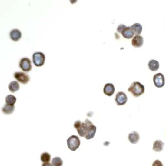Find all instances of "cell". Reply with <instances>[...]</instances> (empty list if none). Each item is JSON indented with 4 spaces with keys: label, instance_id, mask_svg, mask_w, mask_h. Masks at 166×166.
Listing matches in <instances>:
<instances>
[{
    "label": "cell",
    "instance_id": "5b68a950",
    "mask_svg": "<svg viewBox=\"0 0 166 166\" xmlns=\"http://www.w3.org/2000/svg\"><path fill=\"white\" fill-rule=\"evenodd\" d=\"M19 67L23 71L28 72L32 69L31 61L28 58H23L19 61Z\"/></svg>",
    "mask_w": 166,
    "mask_h": 166
},
{
    "label": "cell",
    "instance_id": "5bb4252c",
    "mask_svg": "<svg viewBox=\"0 0 166 166\" xmlns=\"http://www.w3.org/2000/svg\"><path fill=\"white\" fill-rule=\"evenodd\" d=\"M148 67L151 71H156L160 68V63L158 61L154 59H151L148 63Z\"/></svg>",
    "mask_w": 166,
    "mask_h": 166
},
{
    "label": "cell",
    "instance_id": "ba28073f",
    "mask_svg": "<svg viewBox=\"0 0 166 166\" xmlns=\"http://www.w3.org/2000/svg\"><path fill=\"white\" fill-rule=\"evenodd\" d=\"M128 96L124 92L120 91L116 94L115 97V102L118 106L124 105L128 101Z\"/></svg>",
    "mask_w": 166,
    "mask_h": 166
},
{
    "label": "cell",
    "instance_id": "8992f818",
    "mask_svg": "<svg viewBox=\"0 0 166 166\" xmlns=\"http://www.w3.org/2000/svg\"><path fill=\"white\" fill-rule=\"evenodd\" d=\"M153 83L157 88H161L164 86L165 84V78L163 74H156L153 77Z\"/></svg>",
    "mask_w": 166,
    "mask_h": 166
},
{
    "label": "cell",
    "instance_id": "cb8c5ba5",
    "mask_svg": "<svg viewBox=\"0 0 166 166\" xmlns=\"http://www.w3.org/2000/svg\"><path fill=\"white\" fill-rule=\"evenodd\" d=\"M152 166H163V164L160 160H157L153 162V163H152Z\"/></svg>",
    "mask_w": 166,
    "mask_h": 166
},
{
    "label": "cell",
    "instance_id": "ffe728a7",
    "mask_svg": "<svg viewBox=\"0 0 166 166\" xmlns=\"http://www.w3.org/2000/svg\"><path fill=\"white\" fill-rule=\"evenodd\" d=\"M51 160V155L47 152L42 153L41 155V161L43 163H49Z\"/></svg>",
    "mask_w": 166,
    "mask_h": 166
},
{
    "label": "cell",
    "instance_id": "9a60e30c",
    "mask_svg": "<svg viewBox=\"0 0 166 166\" xmlns=\"http://www.w3.org/2000/svg\"><path fill=\"white\" fill-rule=\"evenodd\" d=\"M134 32L131 28V27H127L122 33V36L126 39L132 38L134 37Z\"/></svg>",
    "mask_w": 166,
    "mask_h": 166
},
{
    "label": "cell",
    "instance_id": "4fadbf2b",
    "mask_svg": "<svg viewBox=\"0 0 166 166\" xmlns=\"http://www.w3.org/2000/svg\"><path fill=\"white\" fill-rule=\"evenodd\" d=\"M11 39L13 41H18L22 37L21 32L18 29H13L10 33Z\"/></svg>",
    "mask_w": 166,
    "mask_h": 166
},
{
    "label": "cell",
    "instance_id": "6da1fadb",
    "mask_svg": "<svg viewBox=\"0 0 166 166\" xmlns=\"http://www.w3.org/2000/svg\"><path fill=\"white\" fill-rule=\"evenodd\" d=\"M91 124H93V123L88 119H86L84 122H82L80 120H77L74 124V127L76 128L80 136L85 137L87 133L88 126Z\"/></svg>",
    "mask_w": 166,
    "mask_h": 166
},
{
    "label": "cell",
    "instance_id": "7402d4cb",
    "mask_svg": "<svg viewBox=\"0 0 166 166\" xmlns=\"http://www.w3.org/2000/svg\"><path fill=\"white\" fill-rule=\"evenodd\" d=\"M52 166H63V161L59 157H55L51 161Z\"/></svg>",
    "mask_w": 166,
    "mask_h": 166
},
{
    "label": "cell",
    "instance_id": "52a82bcc",
    "mask_svg": "<svg viewBox=\"0 0 166 166\" xmlns=\"http://www.w3.org/2000/svg\"><path fill=\"white\" fill-rule=\"evenodd\" d=\"M14 77L18 81L24 84H27L30 80V77L28 75L21 71L15 72L14 73Z\"/></svg>",
    "mask_w": 166,
    "mask_h": 166
},
{
    "label": "cell",
    "instance_id": "2e32d148",
    "mask_svg": "<svg viewBox=\"0 0 166 166\" xmlns=\"http://www.w3.org/2000/svg\"><path fill=\"white\" fill-rule=\"evenodd\" d=\"M164 145V144L162 141H155L153 143V150L157 152H161L163 150Z\"/></svg>",
    "mask_w": 166,
    "mask_h": 166
},
{
    "label": "cell",
    "instance_id": "277c9868",
    "mask_svg": "<svg viewBox=\"0 0 166 166\" xmlns=\"http://www.w3.org/2000/svg\"><path fill=\"white\" fill-rule=\"evenodd\" d=\"M33 62L36 67H40L45 64V57L44 53L42 52H35L33 55Z\"/></svg>",
    "mask_w": 166,
    "mask_h": 166
},
{
    "label": "cell",
    "instance_id": "d6986e66",
    "mask_svg": "<svg viewBox=\"0 0 166 166\" xmlns=\"http://www.w3.org/2000/svg\"><path fill=\"white\" fill-rule=\"evenodd\" d=\"M8 89L12 93H15L19 89V85L18 83L16 81H12L9 84Z\"/></svg>",
    "mask_w": 166,
    "mask_h": 166
},
{
    "label": "cell",
    "instance_id": "d4e9b609",
    "mask_svg": "<svg viewBox=\"0 0 166 166\" xmlns=\"http://www.w3.org/2000/svg\"><path fill=\"white\" fill-rule=\"evenodd\" d=\"M42 166H52V164L49 162V163H44L42 165Z\"/></svg>",
    "mask_w": 166,
    "mask_h": 166
},
{
    "label": "cell",
    "instance_id": "30bf717a",
    "mask_svg": "<svg viewBox=\"0 0 166 166\" xmlns=\"http://www.w3.org/2000/svg\"><path fill=\"white\" fill-rule=\"evenodd\" d=\"M96 132V126L93 124L90 125L88 128L87 133L85 136L86 140H90L94 138Z\"/></svg>",
    "mask_w": 166,
    "mask_h": 166
},
{
    "label": "cell",
    "instance_id": "44dd1931",
    "mask_svg": "<svg viewBox=\"0 0 166 166\" xmlns=\"http://www.w3.org/2000/svg\"><path fill=\"white\" fill-rule=\"evenodd\" d=\"M16 100L17 99L16 97L13 95H8L5 98V101L6 104L9 105H14L16 103Z\"/></svg>",
    "mask_w": 166,
    "mask_h": 166
},
{
    "label": "cell",
    "instance_id": "ac0fdd59",
    "mask_svg": "<svg viewBox=\"0 0 166 166\" xmlns=\"http://www.w3.org/2000/svg\"><path fill=\"white\" fill-rule=\"evenodd\" d=\"M15 106L9 105L6 104L2 108V111L3 112V113H4L5 114L10 115L13 113L15 111Z\"/></svg>",
    "mask_w": 166,
    "mask_h": 166
},
{
    "label": "cell",
    "instance_id": "e0dca14e",
    "mask_svg": "<svg viewBox=\"0 0 166 166\" xmlns=\"http://www.w3.org/2000/svg\"><path fill=\"white\" fill-rule=\"evenodd\" d=\"M131 27L136 35H140L143 29L142 26L141 25L140 23H134L131 26Z\"/></svg>",
    "mask_w": 166,
    "mask_h": 166
},
{
    "label": "cell",
    "instance_id": "603a6c76",
    "mask_svg": "<svg viewBox=\"0 0 166 166\" xmlns=\"http://www.w3.org/2000/svg\"><path fill=\"white\" fill-rule=\"evenodd\" d=\"M127 27L125 26L124 24H121V25H120L117 28V31L120 33H122V32H124L125 28H126Z\"/></svg>",
    "mask_w": 166,
    "mask_h": 166
},
{
    "label": "cell",
    "instance_id": "8fae6325",
    "mask_svg": "<svg viewBox=\"0 0 166 166\" xmlns=\"http://www.w3.org/2000/svg\"><path fill=\"white\" fill-rule=\"evenodd\" d=\"M115 86L112 83H108L105 85L104 88V93L106 95L111 96L115 93Z\"/></svg>",
    "mask_w": 166,
    "mask_h": 166
},
{
    "label": "cell",
    "instance_id": "7a4b0ae2",
    "mask_svg": "<svg viewBox=\"0 0 166 166\" xmlns=\"http://www.w3.org/2000/svg\"><path fill=\"white\" fill-rule=\"evenodd\" d=\"M144 86L138 81H134L128 88V91L134 97H139L144 93Z\"/></svg>",
    "mask_w": 166,
    "mask_h": 166
},
{
    "label": "cell",
    "instance_id": "7c38bea8",
    "mask_svg": "<svg viewBox=\"0 0 166 166\" xmlns=\"http://www.w3.org/2000/svg\"><path fill=\"white\" fill-rule=\"evenodd\" d=\"M140 136L137 131H132L128 136V139L132 144H136L140 140Z\"/></svg>",
    "mask_w": 166,
    "mask_h": 166
},
{
    "label": "cell",
    "instance_id": "9c48e42d",
    "mask_svg": "<svg viewBox=\"0 0 166 166\" xmlns=\"http://www.w3.org/2000/svg\"><path fill=\"white\" fill-rule=\"evenodd\" d=\"M144 39L142 36L136 35L132 39V45L135 48H140L144 45Z\"/></svg>",
    "mask_w": 166,
    "mask_h": 166
},
{
    "label": "cell",
    "instance_id": "3957f363",
    "mask_svg": "<svg viewBox=\"0 0 166 166\" xmlns=\"http://www.w3.org/2000/svg\"><path fill=\"white\" fill-rule=\"evenodd\" d=\"M79 138L75 135H72L68 138L67 140L68 147L70 150L75 151L79 147L80 145Z\"/></svg>",
    "mask_w": 166,
    "mask_h": 166
}]
</instances>
